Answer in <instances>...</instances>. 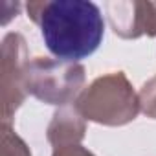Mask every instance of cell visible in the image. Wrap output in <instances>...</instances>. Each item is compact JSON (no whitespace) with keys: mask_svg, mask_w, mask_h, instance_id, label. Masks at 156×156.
<instances>
[{"mask_svg":"<svg viewBox=\"0 0 156 156\" xmlns=\"http://www.w3.org/2000/svg\"><path fill=\"white\" fill-rule=\"evenodd\" d=\"M30 17L41 26L46 48L61 61H79L98 50L103 39V15L94 2L53 0L28 4Z\"/></svg>","mask_w":156,"mask_h":156,"instance_id":"obj_1","label":"cell"},{"mask_svg":"<svg viewBox=\"0 0 156 156\" xmlns=\"http://www.w3.org/2000/svg\"><path fill=\"white\" fill-rule=\"evenodd\" d=\"M77 110L98 123L123 125L138 114V101L125 75L119 72L96 79L79 98Z\"/></svg>","mask_w":156,"mask_h":156,"instance_id":"obj_2","label":"cell"},{"mask_svg":"<svg viewBox=\"0 0 156 156\" xmlns=\"http://www.w3.org/2000/svg\"><path fill=\"white\" fill-rule=\"evenodd\" d=\"M85 68L72 61H51L37 57L26 68V90L44 103L64 105L79 90Z\"/></svg>","mask_w":156,"mask_h":156,"instance_id":"obj_3","label":"cell"},{"mask_svg":"<svg viewBox=\"0 0 156 156\" xmlns=\"http://www.w3.org/2000/svg\"><path fill=\"white\" fill-rule=\"evenodd\" d=\"M26 42L22 35L9 33L2 42V88H4V119L24 99L26 88Z\"/></svg>","mask_w":156,"mask_h":156,"instance_id":"obj_4","label":"cell"},{"mask_svg":"<svg viewBox=\"0 0 156 156\" xmlns=\"http://www.w3.org/2000/svg\"><path fill=\"white\" fill-rule=\"evenodd\" d=\"M53 123L48 129V140L55 145V149L68 147V143L79 141L85 132V125L79 119V114L72 108H62L53 116Z\"/></svg>","mask_w":156,"mask_h":156,"instance_id":"obj_5","label":"cell"},{"mask_svg":"<svg viewBox=\"0 0 156 156\" xmlns=\"http://www.w3.org/2000/svg\"><path fill=\"white\" fill-rule=\"evenodd\" d=\"M2 140H4V145L11 151V154L13 156H31L30 152H28V149H26V145H24V141L8 127V123L4 125V134H2ZM2 156H8V154H4L2 152Z\"/></svg>","mask_w":156,"mask_h":156,"instance_id":"obj_6","label":"cell"},{"mask_svg":"<svg viewBox=\"0 0 156 156\" xmlns=\"http://www.w3.org/2000/svg\"><path fill=\"white\" fill-rule=\"evenodd\" d=\"M141 105H143V110L149 116L156 118V77L143 87V90H141Z\"/></svg>","mask_w":156,"mask_h":156,"instance_id":"obj_7","label":"cell"},{"mask_svg":"<svg viewBox=\"0 0 156 156\" xmlns=\"http://www.w3.org/2000/svg\"><path fill=\"white\" fill-rule=\"evenodd\" d=\"M53 156H92L88 151H85L81 145H68L62 149H55Z\"/></svg>","mask_w":156,"mask_h":156,"instance_id":"obj_8","label":"cell"}]
</instances>
